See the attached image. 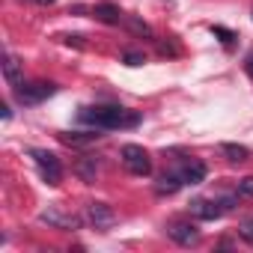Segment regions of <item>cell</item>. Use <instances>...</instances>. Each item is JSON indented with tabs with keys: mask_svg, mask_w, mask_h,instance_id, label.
Wrapping results in <instances>:
<instances>
[{
	"mask_svg": "<svg viewBox=\"0 0 253 253\" xmlns=\"http://www.w3.org/2000/svg\"><path fill=\"white\" fill-rule=\"evenodd\" d=\"M98 158H92V155H84V158H78V164H75V173L84 179V182H95V176H98Z\"/></svg>",
	"mask_w": 253,
	"mask_h": 253,
	"instance_id": "cell-9",
	"label": "cell"
},
{
	"mask_svg": "<svg viewBox=\"0 0 253 253\" xmlns=\"http://www.w3.org/2000/svg\"><path fill=\"white\" fill-rule=\"evenodd\" d=\"M66 143H75V146H84V143H92L98 140V134H60Z\"/></svg>",
	"mask_w": 253,
	"mask_h": 253,
	"instance_id": "cell-16",
	"label": "cell"
},
{
	"mask_svg": "<svg viewBox=\"0 0 253 253\" xmlns=\"http://www.w3.org/2000/svg\"><path fill=\"white\" fill-rule=\"evenodd\" d=\"M220 152H223V158H226L229 164H244V161L250 158V149H247V146H238V143H223Z\"/></svg>",
	"mask_w": 253,
	"mask_h": 253,
	"instance_id": "cell-13",
	"label": "cell"
},
{
	"mask_svg": "<svg viewBox=\"0 0 253 253\" xmlns=\"http://www.w3.org/2000/svg\"><path fill=\"white\" fill-rule=\"evenodd\" d=\"M30 155H33V161L39 164V170H42V179H45L48 185H60V179H63L60 158H57L54 152H45V149H33Z\"/></svg>",
	"mask_w": 253,
	"mask_h": 253,
	"instance_id": "cell-4",
	"label": "cell"
},
{
	"mask_svg": "<svg viewBox=\"0 0 253 253\" xmlns=\"http://www.w3.org/2000/svg\"><path fill=\"white\" fill-rule=\"evenodd\" d=\"M182 185H185V182H182V176H179V173H173V176H161V182H158V188H155V191L164 197V194H176Z\"/></svg>",
	"mask_w": 253,
	"mask_h": 253,
	"instance_id": "cell-14",
	"label": "cell"
},
{
	"mask_svg": "<svg viewBox=\"0 0 253 253\" xmlns=\"http://www.w3.org/2000/svg\"><path fill=\"white\" fill-rule=\"evenodd\" d=\"M211 33H214V36H220V42H223L226 48H232V42H235V33H229V30H223V27H211Z\"/></svg>",
	"mask_w": 253,
	"mask_h": 253,
	"instance_id": "cell-17",
	"label": "cell"
},
{
	"mask_svg": "<svg viewBox=\"0 0 253 253\" xmlns=\"http://www.w3.org/2000/svg\"><path fill=\"white\" fill-rule=\"evenodd\" d=\"M92 15H95V21H101V24H119V21H122V12H119V6H113V3H98V6L92 9Z\"/></svg>",
	"mask_w": 253,
	"mask_h": 253,
	"instance_id": "cell-12",
	"label": "cell"
},
{
	"mask_svg": "<svg viewBox=\"0 0 253 253\" xmlns=\"http://www.w3.org/2000/svg\"><path fill=\"white\" fill-rule=\"evenodd\" d=\"M179 176H182L185 185H200V182L206 179V164H203V161H188V164L179 170Z\"/></svg>",
	"mask_w": 253,
	"mask_h": 253,
	"instance_id": "cell-10",
	"label": "cell"
},
{
	"mask_svg": "<svg viewBox=\"0 0 253 253\" xmlns=\"http://www.w3.org/2000/svg\"><path fill=\"white\" fill-rule=\"evenodd\" d=\"M39 217H42L48 226H57V229H78V226H81V217H75V214H63L60 209H45Z\"/></svg>",
	"mask_w": 253,
	"mask_h": 253,
	"instance_id": "cell-7",
	"label": "cell"
},
{
	"mask_svg": "<svg viewBox=\"0 0 253 253\" xmlns=\"http://www.w3.org/2000/svg\"><path fill=\"white\" fill-rule=\"evenodd\" d=\"M247 72H250V78H253V54L247 57Z\"/></svg>",
	"mask_w": 253,
	"mask_h": 253,
	"instance_id": "cell-21",
	"label": "cell"
},
{
	"mask_svg": "<svg viewBox=\"0 0 253 253\" xmlns=\"http://www.w3.org/2000/svg\"><path fill=\"white\" fill-rule=\"evenodd\" d=\"M125 27H128L131 33H137V36H146V39H152V27H149V24H143L140 18H131V15H128V18H125Z\"/></svg>",
	"mask_w": 253,
	"mask_h": 253,
	"instance_id": "cell-15",
	"label": "cell"
},
{
	"mask_svg": "<svg viewBox=\"0 0 253 253\" xmlns=\"http://www.w3.org/2000/svg\"><path fill=\"white\" fill-rule=\"evenodd\" d=\"M122 164H125V170H128L131 176H149V170H152V161H149V155H146V149L143 146H134V143H128V146H122Z\"/></svg>",
	"mask_w": 253,
	"mask_h": 253,
	"instance_id": "cell-2",
	"label": "cell"
},
{
	"mask_svg": "<svg viewBox=\"0 0 253 253\" xmlns=\"http://www.w3.org/2000/svg\"><path fill=\"white\" fill-rule=\"evenodd\" d=\"M81 122L92 125V128H134L140 125L137 110H125V107H81L78 113Z\"/></svg>",
	"mask_w": 253,
	"mask_h": 253,
	"instance_id": "cell-1",
	"label": "cell"
},
{
	"mask_svg": "<svg viewBox=\"0 0 253 253\" xmlns=\"http://www.w3.org/2000/svg\"><path fill=\"white\" fill-rule=\"evenodd\" d=\"M3 78H6V84H9V86H21V84H24L21 63H18L12 54H6V60H3Z\"/></svg>",
	"mask_w": 253,
	"mask_h": 253,
	"instance_id": "cell-11",
	"label": "cell"
},
{
	"mask_svg": "<svg viewBox=\"0 0 253 253\" xmlns=\"http://www.w3.org/2000/svg\"><path fill=\"white\" fill-rule=\"evenodd\" d=\"M167 235H170L173 241L185 244V247H191V244H197V241H200V229H197L194 223H182V220L170 223V226H167Z\"/></svg>",
	"mask_w": 253,
	"mask_h": 253,
	"instance_id": "cell-6",
	"label": "cell"
},
{
	"mask_svg": "<svg viewBox=\"0 0 253 253\" xmlns=\"http://www.w3.org/2000/svg\"><path fill=\"white\" fill-rule=\"evenodd\" d=\"M86 220H89L95 229H107V226L116 223V214H113V209H110L107 203H89V206H86Z\"/></svg>",
	"mask_w": 253,
	"mask_h": 253,
	"instance_id": "cell-5",
	"label": "cell"
},
{
	"mask_svg": "<svg viewBox=\"0 0 253 253\" xmlns=\"http://www.w3.org/2000/svg\"><path fill=\"white\" fill-rule=\"evenodd\" d=\"M122 60H125V66H143V63H146V57H143V54H137V51L122 54Z\"/></svg>",
	"mask_w": 253,
	"mask_h": 253,
	"instance_id": "cell-19",
	"label": "cell"
},
{
	"mask_svg": "<svg viewBox=\"0 0 253 253\" xmlns=\"http://www.w3.org/2000/svg\"><path fill=\"white\" fill-rule=\"evenodd\" d=\"M191 211H194L200 220H217L226 209H223V203H217V200H194V203H191Z\"/></svg>",
	"mask_w": 253,
	"mask_h": 253,
	"instance_id": "cell-8",
	"label": "cell"
},
{
	"mask_svg": "<svg viewBox=\"0 0 253 253\" xmlns=\"http://www.w3.org/2000/svg\"><path fill=\"white\" fill-rule=\"evenodd\" d=\"M238 194H241V197H250V200H253V176H244V179L238 182Z\"/></svg>",
	"mask_w": 253,
	"mask_h": 253,
	"instance_id": "cell-18",
	"label": "cell"
},
{
	"mask_svg": "<svg viewBox=\"0 0 253 253\" xmlns=\"http://www.w3.org/2000/svg\"><path fill=\"white\" fill-rule=\"evenodd\" d=\"M238 235H241L244 241H250V244H253V217H250V220H244V223L238 226Z\"/></svg>",
	"mask_w": 253,
	"mask_h": 253,
	"instance_id": "cell-20",
	"label": "cell"
},
{
	"mask_svg": "<svg viewBox=\"0 0 253 253\" xmlns=\"http://www.w3.org/2000/svg\"><path fill=\"white\" fill-rule=\"evenodd\" d=\"M36 3H42V6H48V3H54V0H36Z\"/></svg>",
	"mask_w": 253,
	"mask_h": 253,
	"instance_id": "cell-22",
	"label": "cell"
},
{
	"mask_svg": "<svg viewBox=\"0 0 253 253\" xmlns=\"http://www.w3.org/2000/svg\"><path fill=\"white\" fill-rule=\"evenodd\" d=\"M54 92H57V84H51V81H36V84H21V86H15V98H18L21 104H39V101L51 98Z\"/></svg>",
	"mask_w": 253,
	"mask_h": 253,
	"instance_id": "cell-3",
	"label": "cell"
}]
</instances>
